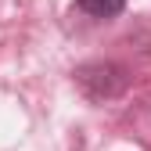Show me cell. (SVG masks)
Masks as SVG:
<instances>
[{"mask_svg": "<svg viewBox=\"0 0 151 151\" xmlns=\"http://www.w3.org/2000/svg\"><path fill=\"white\" fill-rule=\"evenodd\" d=\"M76 7L90 18H115V14H122L126 0H76Z\"/></svg>", "mask_w": 151, "mask_h": 151, "instance_id": "2", "label": "cell"}, {"mask_svg": "<svg viewBox=\"0 0 151 151\" xmlns=\"http://www.w3.org/2000/svg\"><path fill=\"white\" fill-rule=\"evenodd\" d=\"M79 83L93 93V97H115V93L126 86V76H122L119 65L97 61V65H83L79 68Z\"/></svg>", "mask_w": 151, "mask_h": 151, "instance_id": "1", "label": "cell"}]
</instances>
